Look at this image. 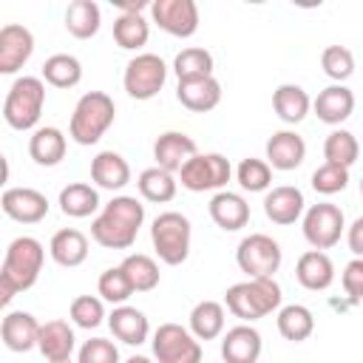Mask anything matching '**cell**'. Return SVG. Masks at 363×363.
Wrapping results in <instances>:
<instances>
[{"instance_id":"5b68a950","label":"cell","mask_w":363,"mask_h":363,"mask_svg":"<svg viewBox=\"0 0 363 363\" xmlns=\"http://www.w3.org/2000/svg\"><path fill=\"white\" fill-rule=\"evenodd\" d=\"M45 108V82L43 77H17L3 102V119L14 130H37V122Z\"/></svg>"},{"instance_id":"9c48e42d","label":"cell","mask_w":363,"mask_h":363,"mask_svg":"<svg viewBox=\"0 0 363 363\" xmlns=\"http://www.w3.org/2000/svg\"><path fill=\"white\" fill-rule=\"evenodd\" d=\"M167 82V65L159 54H136L133 60H128L125 74H122V88L130 99H153Z\"/></svg>"},{"instance_id":"6da1fadb","label":"cell","mask_w":363,"mask_h":363,"mask_svg":"<svg viewBox=\"0 0 363 363\" xmlns=\"http://www.w3.org/2000/svg\"><path fill=\"white\" fill-rule=\"evenodd\" d=\"M142 224L145 204L136 196H113L91 221V238L105 250H128L133 247Z\"/></svg>"},{"instance_id":"d590c367","label":"cell","mask_w":363,"mask_h":363,"mask_svg":"<svg viewBox=\"0 0 363 363\" xmlns=\"http://www.w3.org/2000/svg\"><path fill=\"white\" fill-rule=\"evenodd\" d=\"M360 156V142L352 130L346 128H335L326 139H323V159L329 164H340V167H352Z\"/></svg>"},{"instance_id":"30bf717a","label":"cell","mask_w":363,"mask_h":363,"mask_svg":"<svg viewBox=\"0 0 363 363\" xmlns=\"http://www.w3.org/2000/svg\"><path fill=\"white\" fill-rule=\"evenodd\" d=\"M153 357L156 363H201V340L182 323H159L153 332Z\"/></svg>"},{"instance_id":"f546056e","label":"cell","mask_w":363,"mask_h":363,"mask_svg":"<svg viewBox=\"0 0 363 363\" xmlns=\"http://www.w3.org/2000/svg\"><path fill=\"white\" fill-rule=\"evenodd\" d=\"M62 216L68 218H88L99 210V190L94 184H85V182H71L60 190V199H57Z\"/></svg>"},{"instance_id":"8d00e7d4","label":"cell","mask_w":363,"mask_h":363,"mask_svg":"<svg viewBox=\"0 0 363 363\" xmlns=\"http://www.w3.org/2000/svg\"><path fill=\"white\" fill-rule=\"evenodd\" d=\"M147 37H150V23L145 20V14H119L113 20V40L119 48L139 51L142 45H147Z\"/></svg>"},{"instance_id":"f6af8a7d","label":"cell","mask_w":363,"mask_h":363,"mask_svg":"<svg viewBox=\"0 0 363 363\" xmlns=\"http://www.w3.org/2000/svg\"><path fill=\"white\" fill-rule=\"evenodd\" d=\"M77 363H122L119 360V349L113 340L108 337H91L79 346L77 352Z\"/></svg>"},{"instance_id":"f1b7e54d","label":"cell","mask_w":363,"mask_h":363,"mask_svg":"<svg viewBox=\"0 0 363 363\" xmlns=\"http://www.w3.org/2000/svg\"><path fill=\"white\" fill-rule=\"evenodd\" d=\"M272 108H275V113H278L281 122L298 125V122H303L306 113L312 111V99H309V94H306L301 85L284 82V85H278L275 94H272Z\"/></svg>"},{"instance_id":"d4e9b609","label":"cell","mask_w":363,"mask_h":363,"mask_svg":"<svg viewBox=\"0 0 363 363\" xmlns=\"http://www.w3.org/2000/svg\"><path fill=\"white\" fill-rule=\"evenodd\" d=\"M37 349L40 354L48 360V363H57V360H71L74 349H77V335L71 329L68 320H45L43 329H40V340H37Z\"/></svg>"},{"instance_id":"44dd1931","label":"cell","mask_w":363,"mask_h":363,"mask_svg":"<svg viewBox=\"0 0 363 363\" xmlns=\"http://www.w3.org/2000/svg\"><path fill=\"white\" fill-rule=\"evenodd\" d=\"M108 326H111L113 337L122 340V343H128V346H142L150 337V320H147V315L142 309H136V306H128V303L111 309Z\"/></svg>"},{"instance_id":"52a82bcc","label":"cell","mask_w":363,"mask_h":363,"mask_svg":"<svg viewBox=\"0 0 363 363\" xmlns=\"http://www.w3.org/2000/svg\"><path fill=\"white\" fill-rule=\"evenodd\" d=\"M281 244L267 233H250L235 250V264L247 278H275L281 269Z\"/></svg>"},{"instance_id":"7a4b0ae2","label":"cell","mask_w":363,"mask_h":363,"mask_svg":"<svg viewBox=\"0 0 363 363\" xmlns=\"http://www.w3.org/2000/svg\"><path fill=\"white\" fill-rule=\"evenodd\" d=\"M45 247L34 235H17L3 255L0 267V306H9L14 295L31 289L43 272Z\"/></svg>"},{"instance_id":"ab89813d","label":"cell","mask_w":363,"mask_h":363,"mask_svg":"<svg viewBox=\"0 0 363 363\" xmlns=\"http://www.w3.org/2000/svg\"><path fill=\"white\" fill-rule=\"evenodd\" d=\"M133 292H136V289H133L128 272L122 269V264H119V267H108V269L99 275V281H96V295H99L105 303H113V306L128 303V298H130Z\"/></svg>"},{"instance_id":"7dc6e473","label":"cell","mask_w":363,"mask_h":363,"mask_svg":"<svg viewBox=\"0 0 363 363\" xmlns=\"http://www.w3.org/2000/svg\"><path fill=\"white\" fill-rule=\"evenodd\" d=\"M346 244H349V250H352L354 258H363V216H357L346 227Z\"/></svg>"},{"instance_id":"4fadbf2b","label":"cell","mask_w":363,"mask_h":363,"mask_svg":"<svg viewBox=\"0 0 363 363\" xmlns=\"http://www.w3.org/2000/svg\"><path fill=\"white\" fill-rule=\"evenodd\" d=\"M0 207L11 221H20V224H37L51 210L45 193L34 187H6L0 196Z\"/></svg>"},{"instance_id":"d6986e66","label":"cell","mask_w":363,"mask_h":363,"mask_svg":"<svg viewBox=\"0 0 363 363\" xmlns=\"http://www.w3.org/2000/svg\"><path fill=\"white\" fill-rule=\"evenodd\" d=\"M199 153L196 147V139L182 133V130H164L159 133V139L153 142V159H156V167L167 170V173H179L184 167L187 159H193Z\"/></svg>"},{"instance_id":"c3c4849f","label":"cell","mask_w":363,"mask_h":363,"mask_svg":"<svg viewBox=\"0 0 363 363\" xmlns=\"http://www.w3.org/2000/svg\"><path fill=\"white\" fill-rule=\"evenodd\" d=\"M125 363H153V360H150V357H145V354H130Z\"/></svg>"},{"instance_id":"7c38bea8","label":"cell","mask_w":363,"mask_h":363,"mask_svg":"<svg viewBox=\"0 0 363 363\" xmlns=\"http://www.w3.org/2000/svg\"><path fill=\"white\" fill-rule=\"evenodd\" d=\"M150 20L170 37H193L199 31V6L196 0H153Z\"/></svg>"},{"instance_id":"f35d334b","label":"cell","mask_w":363,"mask_h":363,"mask_svg":"<svg viewBox=\"0 0 363 363\" xmlns=\"http://www.w3.org/2000/svg\"><path fill=\"white\" fill-rule=\"evenodd\" d=\"M122 269L128 272V278H130V284H133L136 292H150V289H156L159 281H162L159 264H156L150 255H145V252H130V255H125Z\"/></svg>"},{"instance_id":"60d3db41","label":"cell","mask_w":363,"mask_h":363,"mask_svg":"<svg viewBox=\"0 0 363 363\" xmlns=\"http://www.w3.org/2000/svg\"><path fill=\"white\" fill-rule=\"evenodd\" d=\"M235 182L241 190L247 193H267L272 187V167L267 164V159H241L235 167Z\"/></svg>"},{"instance_id":"e575fe53","label":"cell","mask_w":363,"mask_h":363,"mask_svg":"<svg viewBox=\"0 0 363 363\" xmlns=\"http://www.w3.org/2000/svg\"><path fill=\"white\" fill-rule=\"evenodd\" d=\"M82 79V62L74 54H51L43 62V82L54 88H74Z\"/></svg>"},{"instance_id":"d6a6232c","label":"cell","mask_w":363,"mask_h":363,"mask_svg":"<svg viewBox=\"0 0 363 363\" xmlns=\"http://www.w3.org/2000/svg\"><path fill=\"white\" fill-rule=\"evenodd\" d=\"M102 26V9L94 0H74L65 9V28L77 40H91Z\"/></svg>"},{"instance_id":"ffe728a7","label":"cell","mask_w":363,"mask_h":363,"mask_svg":"<svg viewBox=\"0 0 363 363\" xmlns=\"http://www.w3.org/2000/svg\"><path fill=\"white\" fill-rule=\"evenodd\" d=\"M207 210H210L213 224L221 227L224 233H235V230L250 224V204H247V199L241 193L218 190V193H213Z\"/></svg>"},{"instance_id":"ac0fdd59","label":"cell","mask_w":363,"mask_h":363,"mask_svg":"<svg viewBox=\"0 0 363 363\" xmlns=\"http://www.w3.org/2000/svg\"><path fill=\"white\" fill-rule=\"evenodd\" d=\"M261 349H264V340L252 323H238L221 335L224 363H258Z\"/></svg>"},{"instance_id":"74e56055","label":"cell","mask_w":363,"mask_h":363,"mask_svg":"<svg viewBox=\"0 0 363 363\" xmlns=\"http://www.w3.org/2000/svg\"><path fill=\"white\" fill-rule=\"evenodd\" d=\"M213 54L207 48H199V45H190V48H182L173 60V71L179 77V82L184 79H201V77H213Z\"/></svg>"},{"instance_id":"ee69618b","label":"cell","mask_w":363,"mask_h":363,"mask_svg":"<svg viewBox=\"0 0 363 363\" xmlns=\"http://www.w3.org/2000/svg\"><path fill=\"white\" fill-rule=\"evenodd\" d=\"M309 184H312V190L320 193V196H335V193L346 190V184H349V167L323 162V164L312 173Z\"/></svg>"},{"instance_id":"7402d4cb","label":"cell","mask_w":363,"mask_h":363,"mask_svg":"<svg viewBox=\"0 0 363 363\" xmlns=\"http://www.w3.org/2000/svg\"><path fill=\"white\" fill-rule=\"evenodd\" d=\"M176 99L182 108L190 113H210L221 102V82L216 77H201V79H184L176 88Z\"/></svg>"},{"instance_id":"3957f363","label":"cell","mask_w":363,"mask_h":363,"mask_svg":"<svg viewBox=\"0 0 363 363\" xmlns=\"http://www.w3.org/2000/svg\"><path fill=\"white\" fill-rule=\"evenodd\" d=\"M281 301H284V292L275 278H247V281L227 286L224 292L227 312L235 315L241 323H252V320H261L278 312Z\"/></svg>"},{"instance_id":"cb8c5ba5","label":"cell","mask_w":363,"mask_h":363,"mask_svg":"<svg viewBox=\"0 0 363 363\" xmlns=\"http://www.w3.org/2000/svg\"><path fill=\"white\" fill-rule=\"evenodd\" d=\"M295 278L309 292H323L335 281V264L323 250H306L295 264Z\"/></svg>"},{"instance_id":"484cf974","label":"cell","mask_w":363,"mask_h":363,"mask_svg":"<svg viewBox=\"0 0 363 363\" xmlns=\"http://www.w3.org/2000/svg\"><path fill=\"white\" fill-rule=\"evenodd\" d=\"M91 182L102 190L116 193L125 184H130V164L116 150H99L91 159Z\"/></svg>"},{"instance_id":"5bb4252c","label":"cell","mask_w":363,"mask_h":363,"mask_svg":"<svg viewBox=\"0 0 363 363\" xmlns=\"http://www.w3.org/2000/svg\"><path fill=\"white\" fill-rule=\"evenodd\" d=\"M34 54V34L20 23H6L0 28V74H17Z\"/></svg>"},{"instance_id":"2e32d148","label":"cell","mask_w":363,"mask_h":363,"mask_svg":"<svg viewBox=\"0 0 363 363\" xmlns=\"http://www.w3.org/2000/svg\"><path fill=\"white\" fill-rule=\"evenodd\" d=\"M264 153H267V164L272 167V170H295V167H301L303 164V159H306V142H303V136L298 133V130H275L269 139H267V147H264Z\"/></svg>"},{"instance_id":"1f68e13d","label":"cell","mask_w":363,"mask_h":363,"mask_svg":"<svg viewBox=\"0 0 363 363\" xmlns=\"http://www.w3.org/2000/svg\"><path fill=\"white\" fill-rule=\"evenodd\" d=\"M275 326H278V335L289 343H303L312 332H315V315L309 306L303 303H286L278 309V318H275Z\"/></svg>"},{"instance_id":"4dcf8cb0","label":"cell","mask_w":363,"mask_h":363,"mask_svg":"<svg viewBox=\"0 0 363 363\" xmlns=\"http://www.w3.org/2000/svg\"><path fill=\"white\" fill-rule=\"evenodd\" d=\"M190 332L199 337V340H216L224 335V323H227V312H224V303L218 301H199L193 309H190Z\"/></svg>"},{"instance_id":"836d02e7","label":"cell","mask_w":363,"mask_h":363,"mask_svg":"<svg viewBox=\"0 0 363 363\" xmlns=\"http://www.w3.org/2000/svg\"><path fill=\"white\" fill-rule=\"evenodd\" d=\"M136 187H139V196L145 201H153V204H167L176 199V190H179V182L173 173L162 170V167H147L139 173L136 179Z\"/></svg>"},{"instance_id":"277c9868","label":"cell","mask_w":363,"mask_h":363,"mask_svg":"<svg viewBox=\"0 0 363 363\" xmlns=\"http://www.w3.org/2000/svg\"><path fill=\"white\" fill-rule=\"evenodd\" d=\"M113 119H116L113 99L105 91H88L74 105V113H71V122H68V136L77 145H85V147L96 145L108 133Z\"/></svg>"},{"instance_id":"9a60e30c","label":"cell","mask_w":363,"mask_h":363,"mask_svg":"<svg viewBox=\"0 0 363 363\" xmlns=\"http://www.w3.org/2000/svg\"><path fill=\"white\" fill-rule=\"evenodd\" d=\"M40 329L43 323L31 315V312H6L3 315V323H0V337H3V346L9 352H17V354H26L31 349H37V340H40Z\"/></svg>"},{"instance_id":"4316f807","label":"cell","mask_w":363,"mask_h":363,"mask_svg":"<svg viewBox=\"0 0 363 363\" xmlns=\"http://www.w3.org/2000/svg\"><path fill=\"white\" fill-rule=\"evenodd\" d=\"M48 255L54 264L65 267V269H74L79 264H85L88 258V238L85 233H79L77 227H62L51 235L48 241Z\"/></svg>"},{"instance_id":"ba28073f","label":"cell","mask_w":363,"mask_h":363,"mask_svg":"<svg viewBox=\"0 0 363 363\" xmlns=\"http://www.w3.org/2000/svg\"><path fill=\"white\" fill-rule=\"evenodd\" d=\"M233 179L230 159L221 153H196L184 162L179 170V182L190 193H207V190H227V182Z\"/></svg>"},{"instance_id":"e0dca14e","label":"cell","mask_w":363,"mask_h":363,"mask_svg":"<svg viewBox=\"0 0 363 363\" xmlns=\"http://www.w3.org/2000/svg\"><path fill=\"white\" fill-rule=\"evenodd\" d=\"M303 213H306V199H303V193L298 187L281 184V187L267 190V196H264V216L272 224L289 227L298 218H303Z\"/></svg>"},{"instance_id":"681fc988","label":"cell","mask_w":363,"mask_h":363,"mask_svg":"<svg viewBox=\"0 0 363 363\" xmlns=\"http://www.w3.org/2000/svg\"><path fill=\"white\" fill-rule=\"evenodd\" d=\"M360 196H363V179H360Z\"/></svg>"},{"instance_id":"bcb514c9","label":"cell","mask_w":363,"mask_h":363,"mask_svg":"<svg viewBox=\"0 0 363 363\" xmlns=\"http://www.w3.org/2000/svg\"><path fill=\"white\" fill-rule=\"evenodd\" d=\"M340 284H343V292L349 295L352 303H360L363 301V258H352L343 267Z\"/></svg>"},{"instance_id":"8fae6325","label":"cell","mask_w":363,"mask_h":363,"mask_svg":"<svg viewBox=\"0 0 363 363\" xmlns=\"http://www.w3.org/2000/svg\"><path fill=\"white\" fill-rule=\"evenodd\" d=\"M301 230H303V238L312 250H332L343 230H346V218H343V210L332 201H318L312 207H306L303 218H301Z\"/></svg>"},{"instance_id":"f907efd6","label":"cell","mask_w":363,"mask_h":363,"mask_svg":"<svg viewBox=\"0 0 363 363\" xmlns=\"http://www.w3.org/2000/svg\"><path fill=\"white\" fill-rule=\"evenodd\" d=\"M57 363H71V360H57Z\"/></svg>"},{"instance_id":"b9f144b4","label":"cell","mask_w":363,"mask_h":363,"mask_svg":"<svg viewBox=\"0 0 363 363\" xmlns=\"http://www.w3.org/2000/svg\"><path fill=\"white\" fill-rule=\"evenodd\" d=\"M68 318L79 329H96L108 318L105 315V301L99 295H77L68 306Z\"/></svg>"},{"instance_id":"83f0119b","label":"cell","mask_w":363,"mask_h":363,"mask_svg":"<svg viewBox=\"0 0 363 363\" xmlns=\"http://www.w3.org/2000/svg\"><path fill=\"white\" fill-rule=\"evenodd\" d=\"M65 150H68V139L60 128L54 125H45V128H37L28 139V156L34 159V164L40 167H54L65 159Z\"/></svg>"},{"instance_id":"8992f818","label":"cell","mask_w":363,"mask_h":363,"mask_svg":"<svg viewBox=\"0 0 363 363\" xmlns=\"http://www.w3.org/2000/svg\"><path fill=\"white\" fill-rule=\"evenodd\" d=\"M150 241H153V250L162 264H167V267L184 264L190 255V241H193L190 218L176 210L159 213L150 224Z\"/></svg>"},{"instance_id":"603a6c76","label":"cell","mask_w":363,"mask_h":363,"mask_svg":"<svg viewBox=\"0 0 363 363\" xmlns=\"http://www.w3.org/2000/svg\"><path fill=\"white\" fill-rule=\"evenodd\" d=\"M312 111L323 125H340L352 116L354 111V94L346 85H326L315 99H312Z\"/></svg>"},{"instance_id":"7bdbcfd3","label":"cell","mask_w":363,"mask_h":363,"mask_svg":"<svg viewBox=\"0 0 363 363\" xmlns=\"http://www.w3.org/2000/svg\"><path fill=\"white\" fill-rule=\"evenodd\" d=\"M320 68L329 79L343 85L354 74V54L346 45H326L323 54H320Z\"/></svg>"}]
</instances>
